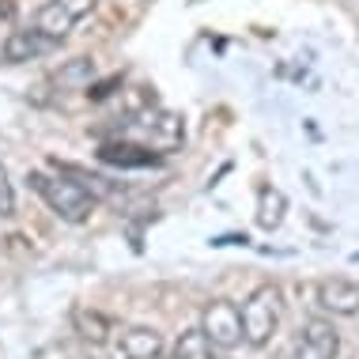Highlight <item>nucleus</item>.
Instances as JSON below:
<instances>
[{
    "label": "nucleus",
    "mask_w": 359,
    "mask_h": 359,
    "mask_svg": "<svg viewBox=\"0 0 359 359\" xmlns=\"http://www.w3.org/2000/svg\"><path fill=\"white\" fill-rule=\"evenodd\" d=\"M0 216H15V189L8 182V170L0 167Z\"/></svg>",
    "instance_id": "4468645a"
},
{
    "label": "nucleus",
    "mask_w": 359,
    "mask_h": 359,
    "mask_svg": "<svg viewBox=\"0 0 359 359\" xmlns=\"http://www.w3.org/2000/svg\"><path fill=\"white\" fill-rule=\"evenodd\" d=\"M76 329H80L83 341L106 344V341H110V333H114V322L106 314H99V310H80V314H76Z\"/></svg>",
    "instance_id": "ddd939ff"
},
{
    "label": "nucleus",
    "mask_w": 359,
    "mask_h": 359,
    "mask_svg": "<svg viewBox=\"0 0 359 359\" xmlns=\"http://www.w3.org/2000/svg\"><path fill=\"white\" fill-rule=\"evenodd\" d=\"M318 306L333 318H355L359 314V284L344 276L322 280L318 284Z\"/></svg>",
    "instance_id": "0eeeda50"
},
{
    "label": "nucleus",
    "mask_w": 359,
    "mask_h": 359,
    "mask_svg": "<svg viewBox=\"0 0 359 359\" xmlns=\"http://www.w3.org/2000/svg\"><path fill=\"white\" fill-rule=\"evenodd\" d=\"M163 352H167V341H163V333L151 325L121 329V337H118V355L121 359H163Z\"/></svg>",
    "instance_id": "6e6552de"
},
{
    "label": "nucleus",
    "mask_w": 359,
    "mask_h": 359,
    "mask_svg": "<svg viewBox=\"0 0 359 359\" xmlns=\"http://www.w3.org/2000/svg\"><path fill=\"white\" fill-rule=\"evenodd\" d=\"M99 159L110 163V167H133V170L159 167V151H155L151 144H133V140H110V144H102Z\"/></svg>",
    "instance_id": "1a4fd4ad"
},
{
    "label": "nucleus",
    "mask_w": 359,
    "mask_h": 359,
    "mask_svg": "<svg viewBox=\"0 0 359 359\" xmlns=\"http://www.w3.org/2000/svg\"><path fill=\"white\" fill-rule=\"evenodd\" d=\"M31 186H34L38 197L50 205L53 216L65 219V223H83V219H91L95 205H99V197H95L91 189H83L80 182H76L72 174H65L61 167H57V174L34 170V174H31Z\"/></svg>",
    "instance_id": "f257e3e1"
},
{
    "label": "nucleus",
    "mask_w": 359,
    "mask_h": 359,
    "mask_svg": "<svg viewBox=\"0 0 359 359\" xmlns=\"http://www.w3.org/2000/svg\"><path fill=\"white\" fill-rule=\"evenodd\" d=\"M95 4H99V0H46L34 12V27L42 34L57 38V42H65V38L95 12Z\"/></svg>",
    "instance_id": "7ed1b4c3"
},
{
    "label": "nucleus",
    "mask_w": 359,
    "mask_h": 359,
    "mask_svg": "<svg viewBox=\"0 0 359 359\" xmlns=\"http://www.w3.org/2000/svg\"><path fill=\"white\" fill-rule=\"evenodd\" d=\"M15 15V0H0V19H12Z\"/></svg>",
    "instance_id": "dca6fc26"
},
{
    "label": "nucleus",
    "mask_w": 359,
    "mask_h": 359,
    "mask_svg": "<svg viewBox=\"0 0 359 359\" xmlns=\"http://www.w3.org/2000/svg\"><path fill=\"white\" fill-rule=\"evenodd\" d=\"M53 50H61V42L50 34H42L38 27H27V31H12L0 46V61L4 65H27V61H42Z\"/></svg>",
    "instance_id": "423d86ee"
},
{
    "label": "nucleus",
    "mask_w": 359,
    "mask_h": 359,
    "mask_svg": "<svg viewBox=\"0 0 359 359\" xmlns=\"http://www.w3.org/2000/svg\"><path fill=\"white\" fill-rule=\"evenodd\" d=\"M170 359H219V348L205 337V329H186V333L174 341Z\"/></svg>",
    "instance_id": "9b49d317"
},
{
    "label": "nucleus",
    "mask_w": 359,
    "mask_h": 359,
    "mask_svg": "<svg viewBox=\"0 0 359 359\" xmlns=\"http://www.w3.org/2000/svg\"><path fill=\"white\" fill-rule=\"evenodd\" d=\"M91 80H95V61L91 57H72V61H65L61 69L50 76V83L61 87V91H83Z\"/></svg>",
    "instance_id": "9d476101"
},
{
    "label": "nucleus",
    "mask_w": 359,
    "mask_h": 359,
    "mask_svg": "<svg viewBox=\"0 0 359 359\" xmlns=\"http://www.w3.org/2000/svg\"><path fill=\"white\" fill-rule=\"evenodd\" d=\"M114 87H121V76H110V80H102V83H87V99H95V102H102L106 95L114 91Z\"/></svg>",
    "instance_id": "2eb2a0df"
},
{
    "label": "nucleus",
    "mask_w": 359,
    "mask_h": 359,
    "mask_svg": "<svg viewBox=\"0 0 359 359\" xmlns=\"http://www.w3.org/2000/svg\"><path fill=\"white\" fill-rule=\"evenodd\" d=\"M284 216H287V197L280 189L265 186V189L257 193V227L276 231L280 223H284Z\"/></svg>",
    "instance_id": "f8f14e48"
},
{
    "label": "nucleus",
    "mask_w": 359,
    "mask_h": 359,
    "mask_svg": "<svg viewBox=\"0 0 359 359\" xmlns=\"http://www.w3.org/2000/svg\"><path fill=\"white\" fill-rule=\"evenodd\" d=\"M341 355V333L329 318H310L295 333V359H337Z\"/></svg>",
    "instance_id": "39448f33"
},
{
    "label": "nucleus",
    "mask_w": 359,
    "mask_h": 359,
    "mask_svg": "<svg viewBox=\"0 0 359 359\" xmlns=\"http://www.w3.org/2000/svg\"><path fill=\"white\" fill-rule=\"evenodd\" d=\"M201 329L219 352H231V348L242 344V310L231 299H212V303L201 310Z\"/></svg>",
    "instance_id": "20e7f679"
},
{
    "label": "nucleus",
    "mask_w": 359,
    "mask_h": 359,
    "mask_svg": "<svg viewBox=\"0 0 359 359\" xmlns=\"http://www.w3.org/2000/svg\"><path fill=\"white\" fill-rule=\"evenodd\" d=\"M238 310H242V344L265 348L284 322V291L276 284H261L250 291Z\"/></svg>",
    "instance_id": "f03ea898"
}]
</instances>
